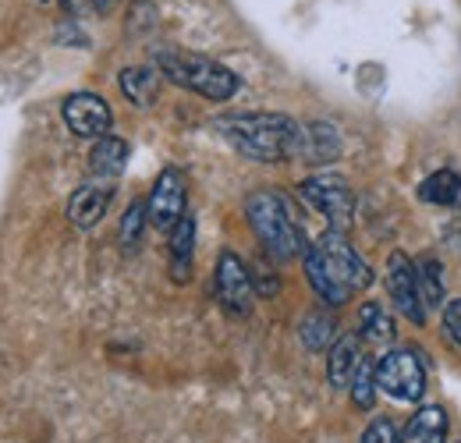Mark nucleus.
<instances>
[{
	"mask_svg": "<svg viewBox=\"0 0 461 443\" xmlns=\"http://www.w3.org/2000/svg\"><path fill=\"white\" fill-rule=\"evenodd\" d=\"M298 195L312 206V210H320L334 231H345L351 217H355V192H351V185H348L345 177H338V174H316V177H305L302 185H298Z\"/></svg>",
	"mask_w": 461,
	"mask_h": 443,
	"instance_id": "obj_6",
	"label": "nucleus"
},
{
	"mask_svg": "<svg viewBox=\"0 0 461 443\" xmlns=\"http://www.w3.org/2000/svg\"><path fill=\"white\" fill-rule=\"evenodd\" d=\"M351 401H355V408H362V411H369L373 401H376V376H373V366H369V362H362L358 376L351 380Z\"/></svg>",
	"mask_w": 461,
	"mask_h": 443,
	"instance_id": "obj_23",
	"label": "nucleus"
},
{
	"mask_svg": "<svg viewBox=\"0 0 461 443\" xmlns=\"http://www.w3.org/2000/svg\"><path fill=\"white\" fill-rule=\"evenodd\" d=\"M192 249H195V221L185 213L171 231V277L177 284L192 277Z\"/></svg>",
	"mask_w": 461,
	"mask_h": 443,
	"instance_id": "obj_18",
	"label": "nucleus"
},
{
	"mask_svg": "<svg viewBox=\"0 0 461 443\" xmlns=\"http://www.w3.org/2000/svg\"><path fill=\"white\" fill-rule=\"evenodd\" d=\"M362 362H366V358H362L358 337H355V333L338 337V344L330 348V358H327V380H330V387H338V390L351 387V380L358 376Z\"/></svg>",
	"mask_w": 461,
	"mask_h": 443,
	"instance_id": "obj_12",
	"label": "nucleus"
},
{
	"mask_svg": "<svg viewBox=\"0 0 461 443\" xmlns=\"http://www.w3.org/2000/svg\"><path fill=\"white\" fill-rule=\"evenodd\" d=\"M68 14H82V11H93V0H60Z\"/></svg>",
	"mask_w": 461,
	"mask_h": 443,
	"instance_id": "obj_26",
	"label": "nucleus"
},
{
	"mask_svg": "<svg viewBox=\"0 0 461 443\" xmlns=\"http://www.w3.org/2000/svg\"><path fill=\"white\" fill-rule=\"evenodd\" d=\"M341 157V135L334 124H323V121H312L305 124V139H302V157L305 164H334Z\"/></svg>",
	"mask_w": 461,
	"mask_h": 443,
	"instance_id": "obj_13",
	"label": "nucleus"
},
{
	"mask_svg": "<svg viewBox=\"0 0 461 443\" xmlns=\"http://www.w3.org/2000/svg\"><path fill=\"white\" fill-rule=\"evenodd\" d=\"M373 376H376V390H384L387 397L404 401V404H415L426 393V366H422L419 351H411V348L387 351L373 366Z\"/></svg>",
	"mask_w": 461,
	"mask_h": 443,
	"instance_id": "obj_5",
	"label": "nucleus"
},
{
	"mask_svg": "<svg viewBox=\"0 0 461 443\" xmlns=\"http://www.w3.org/2000/svg\"><path fill=\"white\" fill-rule=\"evenodd\" d=\"M298 337L309 351H327L338 344V323L323 312H309L302 323H298Z\"/></svg>",
	"mask_w": 461,
	"mask_h": 443,
	"instance_id": "obj_20",
	"label": "nucleus"
},
{
	"mask_svg": "<svg viewBox=\"0 0 461 443\" xmlns=\"http://www.w3.org/2000/svg\"><path fill=\"white\" fill-rule=\"evenodd\" d=\"M245 217L252 223L259 245L274 256V259H294V256H305L309 245H305V234L302 227L291 217L288 203L281 192L274 188H259L245 199Z\"/></svg>",
	"mask_w": 461,
	"mask_h": 443,
	"instance_id": "obj_4",
	"label": "nucleus"
},
{
	"mask_svg": "<svg viewBox=\"0 0 461 443\" xmlns=\"http://www.w3.org/2000/svg\"><path fill=\"white\" fill-rule=\"evenodd\" d=\"M415 270H419V291H422L426 309H440L444 305V267H440V259L422 256L415 263Z\"/></svg>",
	"mask_w": 461,
	"mask_h": 443,
	"instance_id": "obj_21",
	"label": "nucleus"
},
{
	"mask_svg": "<svg viewBox=\"0 0 461 443\" xmlns=\"http://www.w3.org/2000/svg\"><path fill=\"white\" fill-rule=\"evenodd\" d=\"M146 213H149V223L157 231H174L177 221L185 217V174L177 167H164L160 170V177L153 181Z\"/></svg>",
	"mask_w": 461,
	"mask_h": 443,
	"instance_id": "obj_10",
	"label": "nucleus"
},
{
	"mask_svg": "<svg viewBox=\"0 0 461 443\" xmlns=\"http://www.w3.org/2000/svg\"><path fill=\"white\" fill-rule=\"evenodd\" d=\"M149 223V213H146V203H131L121 217V245L124 249H135L142 241V227Z\"/></svg>",
	"mask_w": 461,
	"mask_h": 443,
	"instance_id": "obj_22",
	"label": "nucleus"
},
{
	"mask_svg": "<svg viewBox=\"0 0 461 443\" xmlns=\"http://www.w3.org/2000/svg\"><path fill=\"white\" fill-rule=\"evenodd\" d=\"M408 440L411 443H444L447 437V411L440 404H422L408 419Z\"/></svg>",
	"mask_w": 461,
	"mask_h": 443,
	"instance_id": "obj_17",
	"label": "nucleus"
},
{
	"mask_svg": "<svg viewBox=\"0 0 461 443\" xmlns=\"http://www.w3.org/2000/svg\"><path fill=\"white\" fill-rule=\"evenodd\" d=\"M387 294H391L394 309L408 323H415V327L426 323V302H422V291H419V270L404 252H391V259H387Z\"/></svg>",
	"mask_w": 461,
	"mask_h": 443,
	"instance_id": "obj_7",
	"label": "nucleus"
},
{
	"mask_svg": "<svg viewBox=\"0 0 461 443\" xmlns=\"http://www.w3.org/2000/svg\"><path fill=\"white\" fill-rule=\"evenodd\" d=\"M117 86L121 93L135 104V107H153V100L160 96V71L157 68H124L117 75Z\"/></svg>",
	"mask_w": 461,
	"mask_h": 443,
	"instance_id": "obj_15",
	"label": "nucleus"
},
{
	"mask_svg": "<svg viewBox=\"0 0 461 443\" xmlns=\"http://www.w3.org/2000/svg\"><path fill=\"white\" fill-rule=\"evenodd\" d=\"M394 316L380 302H362L358 309V337L369 344H391L394 340Z\"/></svg>",
	"mask_w": 461,
	"mask_h": 443,
	"instance_id": "obj_19",
	"label": "nucleus"
},
{
	"mask_svg": "<svg viewBox=\"0 0 461 443\" xmlns=\"http://www.w3.org/2000/svg\"><path fill=\"white\" fill-rule=\"evenodd\" d=\"M111 199H114V188H107V185H82L68 199V221L75 223L78 231H89V227H96L107 217Z\"/></svg>",
	"mask_w": 461,
	"mask_h": 443,
	"instance_id": "obj_11",
	"label": "nucleus"
},
{
	"mask_svg": "<svg viewBox=\"0 0 461 443\" xmlns=\"http://www.w3.org/2000/svg\"><path fill=\"white\" fill-rule=\"evenodd\" d=\"M213 291L221 298V305L228 309L230 316H249L252 309V274L241 263L238 252L224 249L217 259V274H213Z\"/></svg>",
	"mask_w": 461,
	"mask_h": 443,
	"instance_id": "obj_8",
	"label": "nucleus"
},
{
	"mask_svg": "<svg viewBox=\"0 0 461 443\" xmlns=\"http://www.w3.org/2000/svg\"><path fill=\"white\" fill-rule=\"evenodd\" d=\"M153 64L164 78H171L174 86L181 89H192L199 93L203 100H213V104H224L238 93L241 78L224 68L221 60H210L203 54H188V50H174V47H160L153 54Z\"/></svg>",
	"mask_w": 461,
	"mask_h": 443,
	"instance_id": "obj_3",
	"label": "nucleus"
},
{
	"mask_svg": "<svg viewBox=\"0 0 461 443\" xmlns=\"http://www.w3.org/2000/svg\"><path fill=\"white\" fill-rule=\"evenodd\" d=\"M217 131L256 164H285L302 157L305 124L288 113H230L217 121Z\"/></svg>",
	"mask_w": 461,
	"mask_h": 443,
	"instance_id": "obj_2",
	"label": "nucleus"
},
{
	"mask_svg": "<svg viewBox=\"0 0 461 443\" xmlns=\"http://www.w3.org/2000/svg\"><path fill=\"white\" fill-rule=\"evenodd\" d=\"M60 117H64L68 131L78 139H104L114 124V113L107 107V100L96 93H71L60 107Z\"/></svg>",
	"mask_w": 461,
	"mask_h": 443,
	"instance_id": "obj_9",
	"label": "nucleus"
},
{
	"mask_svg": "<svg viewBox=\"0 0 461 443\" xmlns=\"http://www.w3.org/2000/svg\"><path fill=\"white\" fill-rule=\"evenodd\" d=\"M305 277L312 284V291L327 302V305H345L351 294L366 291L373 284L369 263L348 245L345 231H323L309 252H305Z\"/></svg>",
	"mask_w": 461,
	"mask_h": 443,
	"instance_id": "obj_1",
	"label": "nucleus"
},
{
	"mask_svg": "<svg viewBox=\"0 0 461 443\" xmlns=\"http://www.w3.org/2000/svg\"><path fill=\"white\" fill-rule=\"evenodd\" d=\"M358 443H404V433L398 429L394 419H373V422L362 429V440Z\"/></svg>",
	"mask_w": 461,
	"mask_h": 443,
	"instance_id": "obj_24",
	"label": "nucleus"
},
{
	"mask_svg": "<svg viewBox=\"0 0 461 443\" xmlns=\"http://www.w3.org/2000/svg\"><path fill=\"white\" fill-rule=\"evenodd\" d=\"M444 327H447V333H451V340L461 348V298H455V302L444 305Z\"/></svg>",
	"mask_w": 461,
	"mask_h": 443,
	"instance_id": "obj_25",
	"label": "nucleus"
},
{
	"mask_svg": "<svg viewBox=\"0 0 461 443\" xmlns=\"http://www.w3.org/2000/svg\"><path fill=\"white\" fill-rule=\"evenodd\" d=\"M419 199L429 203V206H444V210H461V174L444 167V170H433L429 177H422L419 185Z\"/></svg>",
	"mask_w": 461,
	"mask_h": 443,
	"instance_id": "obj_14",
	"label": "nucleus"
},
{
	"mask_svg": "<svg viewBox=\"0 0 461 443\" xmlns=\"http://www.w3.org/2000/svg\"><path fill=\"white\" fill-rule=\"evenodd\" d=\"M124 164H128V142H124V139L104 135V139L93 142V149H89V170H93L96 177L114 181L117 174L124 170Z\"/></svg>",
	"mask_w": 461,
	"mask_h": 443,
	"instance_id": "obj_16",
	"label": "nucleus"
}]
</instances>
